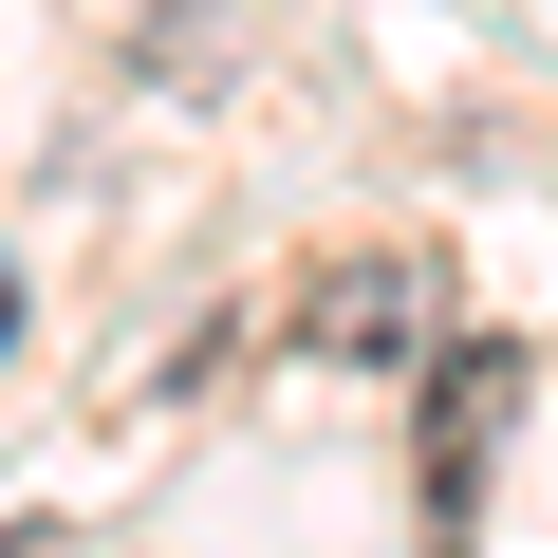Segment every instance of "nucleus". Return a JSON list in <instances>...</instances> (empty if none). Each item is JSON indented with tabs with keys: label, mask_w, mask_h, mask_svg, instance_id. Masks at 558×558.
Returning a JSON list of instances; mask_svg holds the SVG:
<instances>
[{
	"label": "nucleus",
	"mask_w": 558,
	"mask_h": 558,
	"mask_svg": "<svg viewBox=\"0 0 558 558\" xmlns=\"http://www.w3.org/2000/svg\"><path fill=\"white\" fill-rule=\"evenodd\" d=\"M502 410H521V354H502V336H465V354H447V391H428V521H465V502H484Z\"/></svg>",
	"instance_id": "f257e3e1"
},
{
	"label": "nucleus",
	"mask_w": 558,
	"mask_h": 558,
	"mask_svg": "<svg viewBox=\"0 0 558 558\" xmlns=\"http://www.w3.org/2000/svg\"><path fill=\"white\" fill-rule=\"evenodd\" d=\"M410 317H428V279H410V260H336V279H317V354H336V373H391Z\"/></svg>",
	"instance_id": "f03ea898"
},
{
	"label": "nucleus",
	"mask_w": 558,
	"mask_h": 558,
	"mask_svg": "<svg viewBox=\"0 0 558 558\" xmlns=\"http://www.w3.org/2000/svg\"><path fill=\"white\" fill-rule=\"evenodd\" d=\"M0 558H75V539H57V521H20V539H0Z\"/></svg>",
	"instance_id": "7ed1b4c3"
},
{
	"label": "nucleus",
	"mask_w": 558,
	"mask_h": 558,
	"mask_svg": "<svg viewBox=\"0 0 558 558\" xmlns=\"http://www.w3.org/2000/svg\"><path fill=\"white\" fill-rule=\"evenodd\" d=\"M0 354H20V279H0Z\"/></svg>",
	"instance_id": "20e7f679"
}]
</instances>
